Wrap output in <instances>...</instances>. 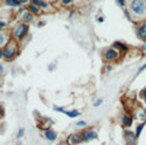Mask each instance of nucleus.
I'll list each match as a JSON object with an SVG mask.
<instances>
[{
    "instance_id": "f257e3e1",
    "label": "nucleus",
    "mask_w": 146,
    "mask_h": 145,
    "mask_svg": "<svg viewBox=\"0 0 146 145\" xmlns=\"http://www.w3.org/2000/svg\"><path fill=\"white\" fill-rule=\"evenodd\" d=\"M4 59L7 61H12L13 59L17 57V55H18L19 52V49H18V43H17V40H14V38H12V40L8 42V45L4 47Z\"/></svg>"
},
{
    "instance_id": "f03ea898",
    "label": "nucleus",
    "mask_w": 146,
    "mask_h": 145,
    "mask_svg": "<svg viewBox=\"0 0 146 145\" xmlns=\"http://www.w3.org/2000/svg\"><path fill=\"white\" fill-rule=\"evenodd\" d=\"M130 9L135 15H145L146 14V1L145 0H131Z\"/></svg>"
},
{
    "instance_id": "7ed1b4c3",
    "label": "nucleus",
    "mask_w": 146,
    "mask_h": 145,
    "mask_svg": "<svg viewBox=\"0 0 146 145\" xmlns=\"http://www.w3.org/2000/svg\"><path fill=\"white\" fill-rule=\"evenodd\" d=\"M28 29H29V27H28L27 23H24V22L18 23L15 27H14V29L12 32V37L14 40H22V38H24L27 36Z\"/></svg>"
},
{
    "instance_id": "20e7f679",
    "label": "nucleus",
    "mask_w": 146,
    "mask_h": 145,
    "mask_svg": "<svg viewBox=\"0 0 146 145\" xmlns=\"http://www.w3.org/2000/svg\"><path fill=\"white\" fill-rule=\"evenodd\" d=\"M118 56H119V52L117 51L116 49H108L104 51V60H107V61L116 60Z\"/></svg>"
},
{
    "instance_id": "39448f33",
    "label": "nucleus",
    "mask_w": 146,
    "mask_h": 145,
    "mask_svg": "<svg viewBox=\"0 0 146 145\" xmlns=\"http://www.w3.org/2000/svg\"><path fill=\"white\" fill-rule=\"evenodd\" d=\"M81 141H83L81 134H71V135L67 138L66 143H67V145H78V144H80Z\"/></svg>"
},
{
    "instance_id": "423d86ee",
    "label": "nucleus",
    "mask_w": 146,
    "mask_h": 145,
    "mask_svg": "<svg viewBox=\"0 0 146 145\" xmlns=\"http://www.w3.org/2000/svg\"><path fill=\"white\" fill-rule=\"evenodd\" d=\"M81 136H83V141H90L98 138V134L94 130H84L81 132Z\"/></svg>"
},
{
    "instance_id": "0eeeda50",
    "label": "nucleus",
    "mask_w": 146,
    "mask_h": 145,
    "mask_svg": "<svg viewBox=\"0 0 146 145\" xmlns=\"http://www.w3.org/2000/svg\"><path fill=\"white\" fill-rule=\"evenodd\" d=\"M125 139H126V143L128 145H136V141H137V136L136 134L131 132V131H126L125 132Z\"/></svg>"
},
{
    "instance_id": "6e6552de",
    "label": "nucleus",
    "mask_w": 146,
    "mask_h": 145,
    "mask_svg": "<svg viewBox=\"0 0 146 145\" xmlns=\"http://www.w3.org/2000/svg\"><path fill=\"white\" fill-rule=\"evenodd\" d=\"M132 122H133V118H132V116L131 115H128V113H125V115L122 116V126L123 127H130L131 125H132Z\"/></svg>"
},
{
    "instance_id": "1a4fd4ad",
    "label": "nucleus",
    "mask_w": 146,
    "mask_h": 145,
    "mask_svg": "<svg viewBox=\"0 0 146 145\" xmlns=\"http://www.w3.org/2000/svg\"><path fill=\"white\" fill-rule=\"evenodd\" d=\"M44 138L50 141H53V140H56V138H57V132L48 127V129L44 130Z\"/></svg>"
},
{
    "instance_id": "9d476101",
    "label": "nucleus",
    "mask_w": 146,
    "mask_h": 145,
    "mask_svg": "<svg viewBox=\"0 0 146 145\" xmlns=\"http://www.w3.org/2000/svg\"><path fill=\"white\" fill-rule=\"evenodd\" d=\"M9 37L5 32H0V47H5L9 42Z\"/></svg>"
},
{
    "instance_id": "9b49d317",
    "label": "nucleus",
    "mask_w": 146,
    "mask_h": 145,
    "mask_svg": "<svg viewBox=\"0 0 146 145\" xmlns=\"http://www.w3.org/2000/svg\"><path fill=\"white\" fill-rule=\"evenodd\" d=\"M135 116L137 117V118H141L144 120V121H146V111L144 110V108H137L136 111H135Z\"/></svg>"
},
{
    "instance_id": "f8f14e48",
    "label": "nucleus",
    "mask_w": 146,
    "mask_h": 145,
    "mask_svg": "<svg viewBox=\"0 0 146 145\" xmlns=\"http://www.w3.org/2000/svg\"><path fill=\"white\" fill-rule=\"evenodd\" d=\"M137 36L141 40H146V23H144L139 29H137Z\"/></svg>"
},
{
    "instance_id": "ddd939ff",
    "label": "nucleus",
    "mask_w": 146,
    "mask_h": 145,
    "mask_svg": "<svg viewBox=\"0 0 146 145\" xmlns=\"http://www.w3.org/2000/svg\"><path fill=\"white\" fill-rule=\"evenodd\" d=\"M27 10L28 12H31L33 15H40L41 14V12H40V8L38 7H36V5H33V4H31V5H27Z\"/></svg>"
},
{
    "instance_id": "4468645a",
    "label": "nucleus",
    "mask_w": 146,
    "mask_h": 145,
    "mask_svg": "<svg viewBox=\"0 0 146 145\" xmlns=\"http://www.w3.org/2000/svg\"><path fill=\"white\" fill-rule=\"evenodd\" d=\"M32 4L38 8H42V9H47V8H48V4L44 3L43 0H32Z\"/></svg>"
},
{
    "instance_id": "2eb2a0df",
    "label": "nucleus",
    "mask_w": 146,
    "mask_h": 145,
    "mask_svg": "<svg viewBox=\"0 0 146 145\" xmlns=\"http://www.w3.org/2000/svg\"><path fill=\"white\" fill-rule=\"evenodd\" d=\"M22 18H23V21H24V23H27V22H31L33 19V14L31 12H23L22 13Z\"/></svg>"
},
{
    "instance_id": "dca6fc26",
    "label": "nucleus",
    "mask_w": 146,
    "mask_h": 145,
    "mask_svg": "<svg viewBox=\"0 0 146 145\" xmlns=\"http://www.w3.org/2000/svg\"><path fill=\"white\" fill-rule=\"evenodd\" d=\"M145 124H146V121L144 122H141V124H139L137 125V127H136V136L137 138H140V135H141V132H142V130H144V126H145Z\"/></svg>"
},
{
    "instance_id": "f3484780",
    "label": "nucleus",
    "mask_w": 146,
    "mask_h": 145,
    "mask_svg": "<svg viewBox=\"0 0 146 145\" xmlns=\"http://www.w3.org/2000/svg\"><path fill=\"white\" fill-rule=\"evenodd\" d=\"M65 115H67L69 117H71V118H75V117L80 116V112H79V111H76V110H72V111H66Z\"/></svg>"
},
{
    "instance_id": "a211bd4d",
    "label": "nucleus",
    "mask_w": 146,
    "mask_h": 145,
    "mask_svg": "<svg viewBox=\"0 0 146 145\" xmlns=\"http://www.w3.org/2000/svg\"><path fill=\"white\" fill-rule=\"evenodd\" d=\"M5 4L9 5V7H19V1L18 0H5Z\"/></svg>"
},
{
    "instance_id": "6ab92c4d",
    "label": "nucleus",
    "mask_w": 146,
    "mask_h": 145,
    "mask_svg": "<svg viewBox=\"0 0 146 145\" xmlns=\"http://www.w3.org/2000/svg\"><path fill=\"white\" fill-rule=\"evenodd\" d=\"M113 46L114 47H117V49H119V50H122V51H127V46H125L123 43H121V42H114L113 43Z\"/></svg>"
},
{
    "instance_id": "aec40b11",
    "label": "nucleus",
    "mask_w": 146,
    "mask_h": 145,
    "mask_svg": "<svg viewBox=\"0 0 146 145\" xmlns=\"http://www.w3.org/2000/svg\"><path fill=\"white\" fill-rule=\"evenodd\" d=\"M24 132H26V131H24V129H19L18 134H17V138H18V139L23 138V136H24Z\"/></svg>"
},
{
    "instance_id": "412c9836",
    "label": "nucleus",
    "mask_w": 146,
    "mask_h": 145,
    "mask_svg": "<svg viewBox=\"0 0 146 145\" xmlns=\"http://www.w3.org/2000/svg\"><path fill=\"white\" fill-rule=\"evenodd\" d=\"M140 96H141L142 98L145 99V103H146V88H145V89H142V90L140 92Z\"/></svg>"
},
{
    "instance_id": "4be33fe9",
    "label": "nucleus",
    "mask_w": 146,
    "mask_h": 145,
    "mask_svg": "<svg viewBox=\"0 0 146 145\" xmlns=\"http://www.w3.org/2000/svg\"><path fill=\"white\" fill-rule=\"evenodd\" d=\"M53 110H55L56 112H62V113H65V112H66V111L64 110L62 107H53Z\"/></svg>"
},
{
    "instance_id": "5701e85b",
    "label": "nucleus",
    "mask_w": 146,
    "mask_h": 145,
    "mask_svg": "<svg viewBox=\"0 0 146 145\" xmlns=\"http://www.w3.org/2000/svg\"><path fill=\"white\" fill-rule=\"evenodd\" d=\"M76 126H78V127H85V126H86V122H85V121H79V122L76 124Z\"/></svg>"
},
{
    "instance_id": "b1692460",
    "label": "nucleus",
    "mask_w": 146,
    "mask_h": 145,
    "mask_svg": "<svg viewBox=\"0 0 146 145\" xmlns=\"http://www.w3.org/2000/svg\"><path fill=\"white\" fill-rule=\"evenodd\" d=\"M102 103H103V99H98V101H95V103H94V107H99Z\"/></svg>"
},
{
    "instance_id": "393cba45",
    "label": "nucleus",
    "mask_w": 146,
    "mask_h": 145,
    "mask_svg": "<svg viewBox=\"0 0 146 145\" xmlns=\"http://www.w3.org/2000/svg\"><path fill=\"white\" fill-rule=\"evenodd\" d=\"M145 69H146V64H145V65H142V66H141V68H140V69H139V71H137V74H140V72H142V71H144V70H145Z\"/></svg>"
},
{
    "instance_id": "a878e982",
    "label": "nucleus",
    "mask_w": 146,
    "mask_h": 145,
    "mask_svg": "<svg viewBox=\"0 0 146 145\" xmlns=\"http://www.w3.org/2000/svg\"><path fill=\"white\" fill-rule=\"evenodd\" d=\"M71 1H72V0H62V4L64 5H70V4H71Z\"/></svg>"
},
{
    "instance_id": "bb28decb",
    "label": "nucleus",
    "mask_w": 146,
    "mask_h": 145,
    "mask_svg": "<svg viewBox=\"0 0 146 145\" xmlns=\"http://www.w3.org/2000/svg\"><path fill=\"white\" fill-rule=\"evenodd\" d=\"M4 116V108H3V106L0 104V117Z\"/></svg>"
},
{
    "instance_id": "cd10ccee",
    "label": "nucleus",
    "mask_w": 146,
    "mask_h": 145,
    "mask_svg": "<svg viewBox=\"0 0 146 145\" xmlns=\"http://www.w3.org/2000/svg\"><path fill=\"white\" fill-rule=\"evenodd\" d=\"M117 1H118V4L121 5V7H125V0H117Z\"/></svg>"
},
{
    "instance_id": "c85d7f7f",
    "label": "nucleus",
    "mask_w": 146,
    "mask_h": 145,
    "mask_svg": "<svg viewBox=\"0 0 146 145\" xmlns=\"http://www.w3.org/2000/svg\"><path fill=\"white\" fill-rule=\"evenodd\" d=\"M5 26H7V24H5L4 22H0V29H1V28H4Z\"/></svg>"
},
{
    "instance_id": "c756f323",
    "label": "nucleus",
    "mask_w": 146,
    "mask_h": 145,
    "mask_svg": "<svg viewBox=\"0 0 146 145\" xmlns=\"http://www.w3.org/2000/svg\"><path fill=\"white\" fill-rule=\"evenodd\" d=\"M19 4H26V3H28V0H18Z\"/></svg>"
},
{
    "instance_id": "7c9ffc66",
    "label": "nucleus",
    "mask_w": 146,
    "mask_h": 145,
    "mask_svg": "<svg viewBox=\"0 0 146 145\" xmlns=\"http://www.w3.org/2000/svg\"><path fill=\"white\" fill-rule=\"evenodd\" d=\"M3 71H4V68H3V65H1V64H0V75L3 74Z\"/></svg>"
},
{
    "instance_id": "2f4dec72",
    "label": "nucleus",
    "mask_w": 146,
    "mask_h": 145,
    "mask_svg": "<svg viewBox=\"0 0 146 145\" xmlns=\"http://www.w3.org/2000/svg\"><path fill=\"white\" fill-rule=\"evenodd\" d=\"M1 57H4V51H3V50H0V59Z\"/></svg>"
},
{
    "instance_id": "473e14b6",
    "label": "nucleus",
    "mask_w": 146,
    "mask_h": 145,
    "mask_svg": "<svg viewBox=\"0 0 146 145\" xmlns=\"http://www.w3.org/2000/svg\"><path fill=\"white\" fill-rule=\"evenodd\" d=\"M142 50H144V51H146V42L142 45Z\"/></svg>"
},
{
    "instance_id": "72a5a7b5",
    "label": "nucleus",
    "mask_w": 146,
    "mask_h": 145,
    "mask_svg": "<svg viewBox=\"0 0 146 145\" xmlns=\"http://www.w3.org/2000/svg\"><path fill=\"white\" fill-rule=\"evenodd\" d=\"M98 21H99V22H103V21H104V18H103V17H100V18H98Z\"/></svg>"
}]
</instances>
